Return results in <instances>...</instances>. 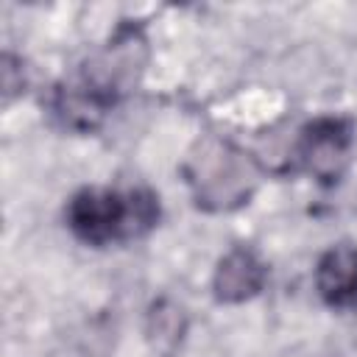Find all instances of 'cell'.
Wrapping results in <instances>:
<instances>
[{"instance_id": "4", "label": "cell", "mask_w": 357, "mask_h": 357, "mask_svg": "<svg viewBox=\"0 0 357 357\" xmlns=\"http://www.w3.org/2000/svg\"><path fill=\"white\" fill-rule=\"evenodd\" d=\"M315 284L326 304L354 307L357 304V248L354 245L329 248L318 259Z\"/></svg>"}, {"instance_id": "2", "label": "cell", "mask_w": 357, "mask_h": 357, "mask_svg": "<svg viewBox=\"0 0 357 357\" xmlns=\"http://www.w3.org/2000/svg\"><path fill=\"white\" fill-rule=\"evenodd\" d=\"M254 178L251 162L231 151L229 145H218L212 153L201 156L198 162V198L204 204H215L229 206V204H240L243 195H248V181Z\"/></svg>"}, {"instance_id": "3", "label": "cell", "mask_w": 357, "mask_h": 357, "mask_svg": "<svg viewBox=\"0 0 357 357\" xmlns=\"http://www.w3.org/2000/svg\"><path fill=\"white\" fill-rule=\"evenodd\" d=\"M349 145H351L349 123L335 120V117H321L304 128L301 142H298V159L307 173L324 181H332L346 167Z\"/></svg>"}, {"instance_id": "1", "label": "cell", "mask_w": 357, "mask_h": 357, "mask_svg": "<svg viewBox=\"0 0 357 357\" xmlns=\"http://www.w3.org/2000/svg\"><path fill=\"white\" fill-rule=\"evenodd\" d=\"M159 218V204L148 190L92 187L73 195L67 223L89 245H109L145 234Z\"/></svg>"}, {"instance_id": "5", "label": "cell", "mask_w": 357, "mask_h": 357, "mask_svg": "<svg viewBox=\"0 0 357 357\" xmlns=\"http://www.w3.org/2000/svg\"><path fill=\"white\" fill-rule=\"evenodd\" d=\"M265 284V265L245 248L226 254L215 271V296L220 301H245Z\"/></svg>"}]
</instances>
